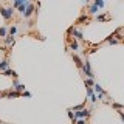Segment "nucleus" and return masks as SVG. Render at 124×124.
<instances>
[{"label":"nucleus","instance_id":"f257e3e1","mask_svg":"<svg viewBox=\"0 0 124 124\" xmlns=\"http://www.w3.org/2000/svg\"><path fill=\"white\" fill-rule=\"evenodd\" d=\"M13 11H14V8H0V13H2L5 20H9V19L13 17V14H14Z\"/></svg>","mask_w":124,"mask_h":124},{"label":"nucleus","instance_id":"f03ea898","mask_svg":"<svg viewBox=\"0 0 124 124\" xmlns=\"http://www.w3.org/2000/svg\"><path fill=\"white\" fill-rule=\"evenodd\" d=\"M90 115H92V110H88V108H82V110L76 112V115H75V121H76L78 118H88Z\"/></svg>","mask_w":124,"mask_h":124},{"label":"nucleus","instance_id":"7ed1b4c3","mask_svg":"<svg viewBox=\"0 0 124 124\" xmlns=\"http://www.w3.org/2000/svg\"><path fill=\"white\" fill-rule=\"evenodd\" d=\"M82 71L87 75V78H93V76H95L93 71H92V68H90V62H88V61H85L82 64Z\"/></svg>","mask_w":124,"mask_h":124},{"label":"nucleus","instance_id":"20e7f679","mask_svg":"<svg viewBox=\"0 0 124 124\" xmlns=\"http://www.w3.org/2000/svg\"><path fill=\"white\" fill-rule=\"evenodd\" d=\"M34 6L33 3H31V5H26V9H25V13H23V16H25V17H30L31 14H33V11H34Z\"/></svg>","mask_w":124,"mask_h":124},{"label":"nucleus","instance_id":"39448f33","mask_svg":"<svg viewBox=\"0 0 124 124\" xmlns=\"http://www.w3.org/2000/svg\"><path fill=\"white\" fill-rule=\"evenodd\" d=\"M93 87H95V88H93V92H95L96 95H106V92L102 90V87H101L99 84H93Z\"/></svg>","mask_w":124,"mask_h":124},{"label":"nucleus","instance_id":"423d86ee","mask_svg":"<svg viewBox=\"0 0 124 124\" xmlns=\"http://www.w3.org/2000/svg\"><path fill=\"white\" fill-rule=\"evenodd\" d=\"M3 75L5 76H13V78H17V73L14 71V70H9V68H6V70H3Z\"/></svg>","mask_w":124,"mask_h":124},{"label":"nucleus","instance_id":"0eeeda50","mask_svg":"<svg viewBox=\"0 0 124 124\" xmlns=\"http://www.w3.org/2000/svg\"><path fill=\"white\" fill-rule=\"evenodd\" d=\"M13 84H14V88H16L19 93H20V92H25V85H23V84H19L17 81H14Z\"/></svg>","mask_w":124,"mask_h":124},{"label":"nucleus","instance_id":"6e6552de","mask_svg":"<svg viewBox=\"0 0 124 124\" xmlns=\"http://www.w3.org/2000/svg\"><path fill=\"white\" fill-rule=\"evenodd\" d=\"M71 34L75 36V39H79V40H81V39H84V37H82V33H81L79 30H76L75 26H73V31H71Z\"/></svg>","mask_w":124,"mask_h":124},{"label":"nucleus","instance_id":"1a4fd4ad","mask_svg":"<svg viewBox=\"0 0 124 124\" xmlns=\"http://www.w3.org/2000/svg\"><path fill=\"white\" fill-rule=\"evenodd\" d=\"M20 95H22V93H19V92H9V93H6L5 96L11 99V98H17V96H20Z\"/></svg>","mask_w":124,"mask_h":124},{"label":"nucleus","instance_id":"9d476101","mask_svg":"<svg viewBox=\"0 0 124 124\" xmlns=\"http://www.w3.org/2000/svg\"><path fill=\"white\" fill-rule=\"evenodd\" d=\"M98 11H99V8L96 6L95 3H93V5L90 6V9H88V14H96V13H98Z\"/></svg>","mask_w":124,"mask_h":124},{"label":"nucleus","instance_id":"9b49d317","mask_svg":"<svg viewBox=\"0 0 124 124\" xmlns=\"http://www.w3.org/2000/svg\"><path fill=\"white\" fill-rule=\"evenodd\" d=\"M8 64H9V62H8V59H5V61H2V62H0V71L6 70V68H8Z\"/></svg>","mask_w":124,"mask_h":124},{"label":"nucleus","instance_id":"f8f14e48","mask_svg":"<svg viewBox=\"0 0 124 124\" xmlns=\"http://www.w3.org/2000/svg\"><path fill=\"white\" fill-rule=\"evenodd\" d=\"M90 19H88V16L87 14H84V16H81L79 19H78V23H84V22H88Z\"/></svg>","mask_w":124,"mask_h":124},{"label":"nucleus","instance_id":"ddd939ff","mask_svg":"<svg viewBox=\"0 0 124 124\" xmlns=\"http://www.w3.org/2000/svg\"><path fill=\"white\" fill-rule=\"evenodd\" d=\"M70 48L76 51V50H79V44H78L76 40H71V42H70Z\"/></svg>","mask_w":124,"mask_h":124},{"label":"nucleus","instance_id":"4468645a","mask_svg":"<svg viewBox=\"0 0 124 124\" xmlns=\"http://www.w3.org/2000/svg\"><path fill=\"white\" fill-rule=\"evenodd\" d=\"M73 61L76 62V65H78L79 68H82V62H81V59H79V57L76 56V54H73Z\"/></svg>","mask_w":124,"mask_h":124},{"label":"nucleus","instance_id":"2eb2a0df","mask_svg":"<svg viewBox=\"0 0 124 124\" xmlns=\"http://www.w3.org/2000/svg\"><path fill=\"white\" fill-rule=\"evenodd\" d=\"M5 42H6L8 45L14 44V36H6V39H5Z\"/></svg>","mask_w":124,"mask_h":124},{"label":"nucleus","instance_id":"dca6fc26","mask_svg":"<svg viewBox=\"0 0 124 124\" xmlns=\"http://www.w3.org/2000/svg\"><path fill=\"white\" fill-rule=\"evenodd\" d=\"M8 33H9V36H14V34L17 33V26H11V28L8 30Z\"/></svg>","mask_w":124,"mask_h":124},{"label":"nucleus","instance_id":"f3484780","mask_svg":"<svg viewBox=\"0 0 124 124\" xmlns=\"http://www.w3.org/2000/svg\"><path fill=\"white\" fill-rule=\"evenodd\" d=\"M6 34H8V30L5 28V26H2V28H0V36H2V37H6Z\"/></svg>","mask_w":124,"mask_h":124},{"label":"nucleus","instance_id":"a211bd4d","mask_svg":"<svg viewBox=\"0 0 124 124\" xmlns=\"http://www.w3.org/2000/svg\"><path fill=\"white\" fill-rule=\"evenodd\" d=\"M108 19H110V16H108V14H106V16H98V20H101V22L108 20Z\"/></svg>","mask_w":124,"mask_h":124},{"label":"nucleus","instance_id":"6ab92c4d","mask_svg":"<svg viewBox=\"0 0 124 124\" xmlns=\"http://www.w3.org/2000/svg\"><path fill=\"white\" fill-rule=\"evenodd\" d=\"M93 84H95V82H93V79H92V78L85 79V85H87V87H93Z\"/></svg>","mask_w":124,"mask_h":124},{"label":"nucleus","instance_id":"aec40b11","mask_svg":"<svg viewBox=\"0 0 124 124\" xmlns=\"http://www.w3.org/2000/svg\"><path fill=\"white\" fill-rule=\"evenodd\" d=\"M95 5L98 8H104V0H95Z\"/></svg>","mask_w":124,"mask_h":124},{"label":"nucleus","instance_id":"412c9836","mask_svg":"<svg viewBox=\"0 0 124 124\" xmlns=\"http://www.w3.org/2000/svg\"><path fill=\"white\" fill-rule=\"evenodd\" d=\"M26 5H28V3H22V5L20 6H19V11H20V13L23 14V13H25V9H26Z\"/></svg>","mask_w":124,"mask_h":124},{"label":"nucleus","instance_id":"4be33fe9","mask_svg":"<svg viewBox=\"0 0 124 124\" xmlns=\"http://www.w3.org/2000/svg\"><path fill=\"white\" fill-rule=\"evenodd\" d=\"M75 124H85V118H78L76 121H73Z\"/></svg>","mask_w":124,"mask_h":124},{"label":"nucleus","instance_id":"5701e85b","mask_svg":"<svg viewBox=\"0 0 124 124\" xmlns=\"http://www.w3.org/2000/svg\"><path fill=\"white\" fill-rule=\"evenodd\" d=\"M84 106H85V104H79V106H75V108H73V110H75V112H79V110H82V108H84Z\"/></svg>","mask_w":124,"mask_h":124},{"label":"nucleus","instance_id":"b1692460","mask_svg":"<svg viewBox=\"0 0 124 124\" xmlns=\"http://www.w3.org/2000/svg\"><path fill=\"white\" fill-rule=\"evenodd\" d=\"M112 106H113V107L116 108V110H121V108L124 107V106H121V104H116V102H113V104H112Z\"/></svg>","mask_w":124,"mask_h":124},{"label":"nucleus","instance_id":"393cba45","mask_svg":"<svg viewBox=\"0 0 124 124\" xmlns=\"http://www.w3.org/2000/svg\"><path fill=\"white\" fill-rule=\"evenodd\" d=\"M118 112V115H119V118H121V121L124 123V112H121V110H116Z\"/></svg>","mask_w":124,"mask_h":124},{"label":"nucleus","instance_id":"a878e982","mask_svg":"<svg viewBox=\"0 0 124 124\" xmlns=\"http://www.w3.org/2000/svg\"><path fill=\"white\" fill-rule=\"evenodd\" d=\"M68 118L71 119V121H75V115H73V112H71V110H68Z\"/></svg>","mask_w":124,"mask_h":124},{"label":"nucleus","instance_id":"bb28decb","mask_svg":"<svg viewBox=\"0 0 124 124\" xmlns=\"http://www.w3.org/2000/svg\"><path fill=\"white\" fill-rule=\"evenodd\" d=\"M20 5H22V0H16L14 2V8H19Z\"/></svg>","mask_w":124,"mask_h":124},{"label":"nucleus","instance_id":"cd10ccee","mask_svg":"<svg viewBox=\"0 0 124 124\" xmlns=\"http://www.w3.org/2000/svg\"><path fill=\"white\" fill-rule=\"evenodd\" d=\"M22 96H26V98H31V93H30V92H23V93H22Z\"/></svg>","mask_w":124,"mask_h":124},{"label":"nucleus","instance_id":"c85d7f7f","mask_svg":"<svg viewBox=\"0 0 124 124\" xmlns=\"http://www.w3.org/2000/svg\"><path fill=\"white\" fill-rule=\"evenodd\" d=\"M22 3H28V0H22Z\"/></svg>","mask_w":124,"mask_h":124},{"label":"nucleus","instance_id":"c756f323","mask_svg":"<svg viewBox=\"0 0 124 124\" xmlns=\"http://www.w3.org/2000/svg\"><path fill=\"white\" fill-rule=\"evenodd\" d=\"M2 96H3V95H2V93H0V99H2Z\"/></svg>","mask_w":124,"mask_h":124},{"label":"nucleus","instance_id":"7c9ffc66","mask_svg":"<svg viewBox=\"0 0 124 124\" xmlns=\"http://www.w3.org/2000/svg\"><path fill=\"white\" fill-rule=\"evenodd\" d=\"M121 44H124V40H123V42H121Z\"/></svg>","mask_w":124,"mask_h":124},{"label":"nucleus","instance_id":"2f4dec72","mask_svg":"<svg viewBox=\"0 0 124 124\" xmlns=\"http://www.w3.org/2000/svg\"><path fill=\"white\" fill-rule=\"evenodd\" d=\"M87 2H88V0H87Z\"/></svg>","mask_w":124,"mask_h":124}]
</instances>
